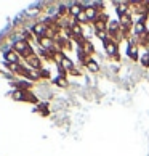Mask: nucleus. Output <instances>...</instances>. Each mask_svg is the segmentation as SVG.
Listing matches in <instances>:
<instances>
[{
  "instance_id": "1",
  "label": "nucleus",
  "mask_w": 149,
  "mask_h": 156,
  "mask_svg": "<svg viewBox=\"0 0 149 156\" xmlns=\"http://www.w3.org/2000/svg\"><path fill=\"white\" fill-rule=\"evenodd\" d=\"M13 50L16 51L18 55H22V56H26V58H29L31 55H34L32 53V48L29 47V44H27V40H18V42H15V45H13Z\"/></svg>"
},
{
  "instance_id": "2",
  "label": "nucleus",
  "mask_w": 149,
  "mask_h": 156,
  "mask_svg": "<svg viewBox=\"0 0 149 156\" xmlns=\"http://www.w3.org/2000/svg\"><path fill=\"white\" fill-rule=\"evenodd\" d=\"M5 60H7V63H10V65H18L19 56H18V53H16L15 50H10V51L5 53Z\"/></svg>"
},
{
  "instance_id": "3",
  "label": "nucleus",
  "mask_w": 149,
  "mask_h": 156,
  "mask_svg": "<svg viewBox=\"0 0 149 156\" xmlns=\"http://www.w3.org/2000/svg\"><path fill=\"white\" fill-rule=\"evenodd\" d=\"M32 31H34V34H37V36H39V39H40V37H45V36H47V32H48L47 24H43V23H40V24H36Z\"/></svg>"
},
{
  "instance_id": "4",
  "label": "nucleus",
  "mask_w": 149,
  "mask_h": 156,
  "mask_svg": "<svg viewBox=\"0 0 149 156\" xmlns=\"http://www.w3.org/2000/svg\"><path fill=\"white\" fill-rule=\"evenodd\" d=\"M39 42H40V45H42L43 50H48V51H50L51 47H53V40H51L50 37H47V36H45V37H40Z\"/></svg>"
},
{
  "instance_id": "5",
  "label": "nucleus",
  "mask_w": 149,
  "mask_h": 156,
  "mask_svg": "<svg viewBox=\"0 0 149 156\" xmlns=\"http://www.w3.org/2000/svg\"><path fill=\"white\" fill-rule=\"evenodd\" d=\"M26 60H27V65H29L31 68H34V69H39V68H40V60H39V56L31 55L29 58H26Z\"/></svg>"
},
{
  "instance_id": "6",
  "label": "nucleus",
  "mask_w": 149,
  "mask_h": 156,
  "mask_svg": "<svg viewBox=\"0 0 149 156\" xmlns=\"http://www.w3.org/2000/svg\"><path fill=\"white\" fill-rule=\"evenodd\" d=\"M104 47H106L107 55H116V53H117L116 44H114V42H111V40H106V42H104Z\"/></svg>"
},
{
  "instance_id": "7",
  "label": "nucleus",
  "mask_w": 149,
  "mask_h": 156,
  "mask_svg": "<svg viewBox=\"0 0 149 156\" xmlns=\"http://www.w3.org/2000/svg\"><path fill=\"white\" fill-rule=\"evenodd\" d=\"M83 11H85V15H87V18H88V20H95V21H96V13H98V10H96V8H93V7H87Z\"/></svg>"
},
{
  "instance_id": "8",
  "label": "nucleus",
  "mask_w": 149,
  "mask_h": 156,
  "mask_svg": "<svg viewBox=\"0 0 149 156\" xmlns=\"http://www.w3.org/2000/svg\"><path fill=\"white\" fill-rule=\"evenodd\" d=\"M95 27H96V31H98V32H104V29H106V21H104V20H96V21H95Z\"/></svg>"
},
{
  "instance_id": "9",
  "label": "nucleus",
  "mask_w": 149,
  "mask_h": 156,
  "mask_svg": "<svg viewBox=\"0 0 149 156\" xmlns=\"http://www.w3.org/2000/svg\"><path fill=\"white\" fill-rule=\"evenodd\" d=\"M61 66L64 68V69H74V66H72L71 60H67L66 56H63V55H61Z\"/></svg>"
},
{
  "instance_id": "10",
  "label": "nucleus",
  "mask_w": 149,
  "mask_h": 156,
  "mask_svg": "<svg viewBox=\"0 0 149 156\" xmlns=\"http://www.w3.org/2000/svg\"><path fill=\"white\" fill-rule=\"evenodd\" d=\"M69 13H71L72 16H76V18H77V16L82 13V7H79V5H72V7L69 8Z\"/></svg>"
},
{
  "instance_id": "11",
  "label": "nucleus",
  "mask_w": 149,
  "mask_h": 156,
  "mask_svg": "<svg viewBox=\"0 0 149 156\" xmlns=\"http://www.w3.org/2000/svg\"><path fill=\"white\" fill-rule=\"evenodd\" d=\"M135 31H136V34H143V32H144L146 31V27H144V21H138V23H136V27H135Z\"/></svg>"
},
{
  "instance_id": "12",
  "label": "nucleus",
  "mask_w": 149,
  "mask_h": 156,
  "mask_svg": "<svg viewBox=\"0 0 149 156\" xmlns=\"http://www.w3.org/2000/svg\"><path fill=\"white\" fill-rule=\"evenodd\" d=\"M71 31H72V34H74V36H77V37H82V27H80L79 24H72Z\"/></svg>"
},
{
  "instance_id": "13",
  "label": "nucleus",
  "mask_w": 149,
  "mask_h": 156,
  "mask_svg": "<svg viewBox=\"0 0 149 156\" xmlns=\"http://www.w3.org/2000/svg\"><path fill=\"white\" fill-rule=\"evenodd\" d=\"M128 56L131 60H136L138 58V53H136V47L135 45H130V48H128Z\"/></svg>"
},
{
  "instance_id": "14",
  "label": "nucleus",
  "mask_w": 149,
  "mask_h": 156,
  "mask_svg": "<svg viewBox=\"0 0 149 156\" xmlns=\"http://www.w3.org/2000/svg\"><path fill=\"white\" fill-rule=\"evenodd\" d=\"M55 84H56V85H59V87H66V85H67V80L63 77V76H59V77H56V79H55Z\"/></svg>"
},
{
  "instance_id": "15",
  "label": "nucleus",
  "mask_w": 149,
  "mask_h": 156,
  "mask_svg": "<svg viewBox=\"0 0 149 156\" xmlns=\"http://www.w3.org/2000/svg\"><path fill=\"white\" fill-rule=\"evenodd\" d=\"M87 68L90 69V71H95V73H96V71H98V69H100V66L96 65L95 61H90V60L87 61Z\"/></svg>"
},
{
  "instance_id": "16",
  "label": "nucleus",
  "mask_w": 149,
  "mask_h": 156,
  "mask_svg": "<svg viewBox=\"0 0 149 156\" xmlns=\"http://www.w3.org/2000/svg\"><path fill=\"white\" fill-rule=\"evenodd\" d=\"M24 100L26 101H31V103H37V98L34 97L32 94H29V92H24Z\"/></svg>"
},
{
  "instance_id": "17",
  "label": "nucleus",
  "mask_w": 149,
  "mask_h": 156,
  "mask_svg": "<svg viewBox=\"0 0 149 156\" xmlns=\"http://www.w3.org/2000/svg\"><path fill=\"white\" fill-rule=\"evenodd\" d=\"M13 98H15V100H24V92H22V90H16L13 94Z\"/></svg>"
},
{
  "instance_id": "18",
  "label": "nucleus",
  "mask_w": 149,
  "mask_h": 156,
  "mask_svg": "<svg viewBox=\"0 0 149 156\" xmlns=\"http://www.w3.org/2000/svg\"><path fill=\"white\" fill-rule=\"evenodd\" d=\"M82 50L85 51V53H91V51H93V47H91V44H88V42H83V47H82Z\"/></svg>"
},
{
  "instance_id": "19",
  "label": "nucleus",
  "mask_w": 149,
  "mask_h": 156,
  "mask_svg": "<svg viewBox=\"0 0 149 156\" xmlns=\"http://www.w3.org/2000/svg\"><path fill=\"white\" fill-rule=\"evenodd\" d=\"M125 11H127V7H125L124 3H120V5H119V8H117V13H119L120 16H124V15H125Z\"/></svg>"
},
{
  "instance_id": "20",
  "label": "nucleus",
  "mask_w": 149,
  "mask_h": 156,
  "mask_svg": "<svg viewBox=\"0 0 149 156\" xmlns=\"http://www.w3.org/2000/svg\"><path fill=\"white\" fill-rule=\"evenodd\" d=\"M77 21L79 23H85V21H88V18H87V15H85V11H82L79 16H77Z\"/></svg>"
},
{
  "instance_id": "21",
  "label": "nucleus",
  "mask_w": 149,
  "mask_h": 156,
  "mask_svg": "<svg viewBox=\"0 0 149 156\" xmlns=\"http://www.w3.org/2000/svg\"><path fill=\"white\" fill-rule=\"evenodd\" d=\"M117 27H119V21H111V23H109V29H111L112 32L116 31Z\"/></svg>"
},
{
  "instance_id": "22",
  "label": "nucleus",
  "mask_w": 149,
  "mask_h": 156,
  "mask_svg": "<svg viewBox=\"0 0 149 156\" xmlns=\"http://www.w3.org/2000/svg\"><path fill=\"white\" fill-rule=\"evenodd\" d=\"M39 73H40V77H45V79L50 77V73H48V71H45V69H42V71H39Z\"/></svg>"
},
{
  "instance_id": "23",
  "label": "nucleus",
  "mask_w": 149,
  "mask_h": 156,
  "mask_svg": "<svg viewBox=\"0 0 149 156\" xmlns=\"http://www.w3.org/2000/svg\"><path fill=\"white\" fill-rule=\"evenodd\" d=\"M149 65V53L143 56V66H147Z\"/></svg>"
},
{
  "instance_id": "24",
  "label": "nucleus",
  "mask_w": 149,
  "mask_h": 156,
  "mask_svg": "<svg viewBox=\"0 0 149 156\" xmlns=\"http://www.w3.org/2000/svg\"><path fill=\"white\" fill-rule=\"evenodd\" d=\"M128 23H130V18H128L127 15H124V16H122V24H125V26H127Z\"/></svg>"
},
{
  "instance_id": "25",
  "label": "nucleus",
  "mask_w": 149,
  "mask_h": 156,
  "mask_svg": "<svg viewBox=\"0 0 149 156\" xmlns=\"http://www.w3.org/2000/svg\"><path fill=\"white\" fill-rule=\"evenodd\" d=\"M98 37H100L101 40H104V42L107 40V39H106V36H104V32H98Z\"/></svg>"
},
{
  "instance_id": "26",
  "label": "nucleus",
  "mask_w": 149,
  "mask_h": 156,
  "mask_svg": "<svg viewBox=\"0 0 149 156\" xmlns=\"http://www.w3.org/2000/svg\"><path fill=\"white\" fill-rule=\"evenodd\" d=\"M71 73L74 74V76H77V74H79V71H77V69H71Z\"/></svg>"
},
{
  "instance_id": "27",
  "label": "nucleus",
  "mask_w": 149,
  "mask_h": 156,
  "mask_svg": "<svg viewBox=\"0 0 149 156\" xmlns=\"http://www.w3.org/2000/svg\"><path fill=\"white\" fill-rule=\"evenodd\" d=\"M147 8H149V3H147Z\"/></svg>"
}]
</instances>
